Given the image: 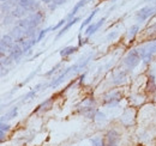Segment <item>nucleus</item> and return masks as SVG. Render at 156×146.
Returning a JSON list of instances; mask_svg holds the SVG:
<instances>
[{
	"instance_id": "f257e3e1",
	"label": "nucleus",
	"mask_w": 156,
	"mask_h": 146,
	"mask_svg": "<svg viewBox=\"0 0 156 146\" xmlns=\"http://www.w3.org/2000/svg\"><path fill=\"white\" fill-rule=\"evenodd\" d=\"M137 50H138V53L140 55V57L143 59V62L144 64H149L151 61L153 55L156 53V41L145 44L144 47H142V48H139Z\"/></svg>"
},
{
	"instance_id": "f03ea898",
	"label": "nucleus",
	"mask_w": 156,
	"mask_h": 146,
	"mask_svg": "<svg viewBox=\"0 0 156 146\" xmlns=\"http://www.w3.org/2000/svg\"><path fill=\"white\" fill-rule=\"evenodd\" d=\"M124 61H125V64H126V66L129 68H131V70L135 68L137 65L139 64V61H140V55L138 53V50L137 49H132L131 52H129L127 55L125 56Z\"/></svg>"
},
{
	"instance_id": "7ed1b4c3",
	"label": "nucleus",
	"mask_w": 156,
	"mask_h": 146,
	"mask_svg": "<svg viewBox=\"0 0 156 146\" xmlns=\"http://www.w3.org/2000/svg\"><path fill=\"white\" fill-rule=\"evenodd\" d=\"M120 140V135L117 130L112 129L109 130L107 134H106V138H105V141L103 144L105 146H118V143Z\"/></svg>"
},
{
	"instance_id": "20e7f679",
	"label": "nucleus",
	"mask_w": 156,
	"mask_h": 146,
	"mask_svg": "<svg viewBox=\"0 0 156 146\" xmlns=\"http://www.w3.org/2000/svg\"><path fill=\"white\" fill-rule=\"evenodd\" d=\"M156 12V7L155 6H145L143 9H140L137 13V20L138 22H143L145 19H148L150 16H153Z\"/></svg>"
},
{
	"instance_id": "39448f33",
	"label": "nucleus",
	"mask_w": 156,
	"mask_h": 146,
	"mask_svg": "<svg viewBox=\"0 0 156 146\" xmlns=\"http://www.w3.org/2000/svg\"><path fill=\"white\" fill-rule=\"evenodd\" d=\"M18 5L25 9L29 12H37L40 9V4L36 0H18Z\"/></svg>"
},
{
	"instance_id": "423d86ee",
	"label": "nucleus",
	"mask_w": 156,
	"mask_h": 146,
	"mask_svg": "<svg viewBox=\"0 0 156 146\" xmlns=\"http://www.w3.org/2000/svg\"><path fill=\"white\" fill-rule=\"evenodd\" d=\"M0 46H1V56H4L5 52H10L12 48H13V38L11 35H5L1 38V42H0Z\"/></svg>"
},
{
	"instance_id": "0eeeda50",
	"label": "nucleus",
	"mask_w": 156,
	"mask_h": 146,
	"mask_svg": "<svg viewBox=\"0 0 156 146\" xmlns=\"http://www.w3.org/2000/svg\"><path fill=\"white\" fill-rule=\"evenodd\" d=\"M78 68H79V64H76L75 66H72V67H70V68H66V70H65V72L62 73V74H60V75H59L55 80H53V82L51 83V86H52V88H57L58 85H60V84L64 82V79L66 78V75H67L69 73H70V72H76Z\"/></svg>"
},
{
	"instance_id": "6e6552de",
	"label": "nucleus",
	"mask_w": 156,
	"mask_h": 146,
	"mask_svg": "<svg viewBox=\"0 0 156 146\" xmlns=\"http://www.w3.org/2000/svg\"><path fill=\"white\" fill-rule=\"evenodd\" d=\"M29 19V24H30V29H35L37 25H39L40 23L42 22V19H43V13L42 12H35V13H33L31 16H29L28 17Z\"/></svg>"
},
{
	"instance_id": "1a4fd4ad",
	"label": "nucleus",
	"mask_w": 156,
	"mask_h": 146,
	"mask_svg": "<svg viewBox=\"0 0 156 146\" xmlns=\"http://www.w3.org/2000/svg\"><path fill=\"white\" fill-rule=\"evenodd\" d=\"M120 101V92L114 91L109 95H106L105 96V103L106 104H109V106H114L117 104L118 102Z\"/></svg>"
},
{
	"instance_id": "9d476101",
	"label": "nucleus",
	"mask_w": 156,
	"mask_h": 146,
	"mask_svg": "<svg viewBox=\"0 0 156 146\" xmlns=\"http://www.w3.org/2000/svg\"><path fill=\"white\" fill-rule=\"evenodd\" d=\"M23 53H24V52H23V48L20 47V44H15L13 48L10 50V55H9V56H10L12 60H18Z\"/></svg>"
},
{
	"instance_id": "9b49d317",
	"label": "nucleus",
	"mask_w": 156,
	"mask_h": 146,
	"mask_svg": "<svg viewBox=\"0 0 156 146\" xmlns=\"http://www.w3.org/2000/svg\"><path fill=\"white\" fill-rule=\"evenodd\" d=\"M88 1H89V0H79L77 4L75 5V7L72 9V11H71V12L67 15L66 19H73V16L77 13L78 11H79V10H80V9H82V7H83V6H84V5L88 2Z\"/></svg>"
},
{
	"instance_id": "f8f14e48",
	"label": "nucleus",
	"mask_w": 156,
	"mask_h": 146,
	"mask_svg": "<svg viewBox=\"0 0 156 146\" xmlns=\"http://www.w3.org/2000/svg\"><path fill=\"white\" fill-rule=\"evenodd\" d=\"M105 19L106 18H102V19H100L98 23H95V24H91V25H89L88 28H87V30H85V34L88 35V36H90V35H93L96 30H98V28L103 24V22H105Z\"/></svg>"
},
{
	"instance_id": "ddd939ff",
	"label": "nucleus",
	"mask_w": 156,
	"mask_h": 146,
	"mask_svg": "<svg viewBox=\"0 0 156 146\" xmlns=\"http://www.w3.org/2000/svg\"><path fill=\"white\" fill-rule=\"evenodd\" d=\"M85 117H88V119H94L95 116H96V113H98V110L95 109V108H91V107H85V108H83V109L79 110Z\"/></svg>"
},
{
	"instance_id": "4468645a",
	"label": "nucleus",
	"mask_w": 156,
	"mask_h": 146,
	"mask_svg": "<svg viewBox=\"0 0 156 146\" xmlns=\"http://www.w3.org/2000/svg\"><path fill=\"white\" fill-rule=\"evenodd\" d=\"M78 20H79V17H76V18L71 19V20H70V22H69V23H67V24H66V25H65V26H64V28L60 30V33L58 34V36H57V37H60L61 35H64V34H65V33H66V31H67V30H69V29H70V28H71L73 24H76V23H77Z\"/></svg>"
},
{
	"instance_id": "2eb2a0df",
	"label": "nucleus",
	"mask_w": 156,
	"mask_h": 146,
	"mask_svg": "<svg viewBox=\"0 0 156 146\" xmlns=\"http://www.w3.org/2000/svg\"><path fill=\"white\" fill-rule=\"evenodd\" d=\"M77 47H66V48H64V49H61L60 50V55L61 56H69V55L73 54L75 52H77Z\"/></svg>"
},
{
	"instance_id": "dca6fc26",
	"label": "nucleus",
	"mask_w": 156,
	"mask_h": 146,
	"mask_svg": "<svg viewBox=\"0 0 156 146\" xmlns=\"http://www.w3.org/2000/svg\"><path fill=\"white\" fill-rule=\"evenodd\" d=\"M25 12H27V10L25 9H23L22 6H17L15 10H13V12H12V16L13 17H23L24 15H25Z\"/></svg>"
},
{
	"instance_id": "f3484780",
	"label": "nucleus",
	"mask_w": 156,
	"mask_h": 146,
	"mask_svg": "<svg viewBox=\"0 0 156 146\" xmlns=\"http://www.w3.org/2000/svg\"><path fill=\"white\" fill-rule=\"evenodd\" d=\"M98 10L96 9V10H94V11H93V12H91V13L89 15V17H88V18L85 19V20H84L83 23H82V25H80V29H83V28H84L85 25H88V24H89V23H90V22L93 20V18L95 17V15L98 13Z\"/></svg>"
},
{
	"instance_id": "a211bd4d",
	"label": "nucleus",
	"mask_w": 156,
	"mask_h": 146,
	"mask_svg": "<svg viewBox=\"0 0 156 146\" xmlns=\"http://www.w3.org/2000/svg\"><path fill=\"white\" fill-rule=\"evenodd\" d=\"M138 30H139V26H138L137 24L136 25H133V26L129 30V33H127V38H129V40H132V38L135 37V35L138 33Z\"/></svg>"
},
{
	"instance_id": "6ab92c4d",
	"label": "nucleus",
	"mask_w": 156,
	"mask_h": 146,
	"mask_svg": "<svg viewBox=\"0 0 156 146\" xmlns=\"http://www.w3.org/2000/svg\"><path fill=\"white\" fill-rule=\"evenodd\" d=\"M125 77H126V72H120L118 75L114 77L113 83H114V84H120V83H122L124 79H125Z\"/></svg>"
},
{
	"instance_id": "aec40b11",
	"label": "nucleus",
	"mask_w": 156,
	"mask_h": 146,
	"mask_svg": "<svg viewBox=\"0 0 156 146\" xmlns=\"http://www.w3.org/2000/svg\"><path fill=\"white\" fill-rule=\"evenodd\" d=\"M145 31H147V35L150 36V38H156V24L148 28Z\"/></svg>"
},
{
	"instance_id": "412c9836",
	"label": "nucleus",
	"mask_w": 156,
	"mask_h": 146,
	"mask_svg": "<svg viewBox=\"0 0 156 146\" xmlns=\"http://www.w3.org/2000/svg\"><path fill=\"white\" fill-rule=\"evenodd\" d=\"M17 113H18V108H12V109L7 113V115H6L5 117H6V119H13V117H16Z\"/></svg>"
},
{
	"instance_id": "4be33fe9",
	"label": "nucleus",
	"mask_w": 156,
	"mask_h": 146,
	"mask_svg": "<svg viewBox=\"0 0 156 146\" xmlns=\"http://www.w3.org/2000/svg\"><path fill=\"white\" fill-rule=\"evenodd\" d=\"M52 102H53V99H52V98H49V99H47V101H46L44 103H42V104L40 106V107H39V109H37V110H41V109H48L47 107H48V106H51V104H52Z\"/></svg>"
},
{
	"instance_id": "5701e85b",
	"label": "nucleus",
	"mask_w": 156,
	"mask_h": 146,
	"mask_svg": "<svg viewBox=\"0 0 156 146\" xmlns=\"http://www.w3.org/2000/svg\"><path fill=\"white\" fill-rule=\"evenodd\" d=\"M49 30H52V28H47V29H43V30H41V33H40L39 37L36 38V41H37V42H39V41H41V40L44 37V35H46V34H47Z\"/></svg>"
},
{
	"instance_id": "b1692460",
	"label": "nucleus",
	"mask_w": 156,
	"mask_h": 146,
	"mask_svg": "<svg viewBox=\"0 0 156 146\" xmlns=\"http://www.w3.org/2000/svg\"><path fill=\"white\" fill-rule=\"evenodd\" d=\"M91 143H93V146H105L103 141H102L100 138H94V139L91 140Z\"/></svg>"
},
{
	"instance_id": "393cba45",
	"label": "nucleus",
	"mask_w": 156,
	"mask_h": 146,
	"mask_svg": "<svg viewBox=\"0 0 156 146\" xmlns=\"http://www.w3.org/2000/svg\"><path fill=\"white\" fill-rule=\"evenodd\" d=\"M39 88H40V85H37V88H36L35 90H31V91L29 92V93H28V95L24 97V101H25V99H29V98H31L33 96H35V93H36V91H37V89H39Z\"/></svg>"
},
{
	"instance_id": "a878e982",
	"label": "nucleus",
	"mask_w": 156,
	"mask_h": 146,
	"mask_svg": "<svg viewBox=\"0 0 156 146\" xmlns=\"http://www.w3.org/2000/svg\"><path fill=\"white\" fill-rule=\"evenodd\" d=\"M65 1H66V0H53V5H52L51 7H52V9H55L59 5H62Z\"/></svg>"
},
{
	"instance_id": "bb28decb",
	"label": "nucleus",
	"mask_w": 156,
	"mask_h": 146,
	"mask_svg": "<svg viewBox=\"0 0 156 146\" xmlns=\"http://www.w3.org/2000/svg\"><path fill=\"white\" fill-rule=\"evenodd\" d=\"M66 20H67V19H66V18L61 19V20H60V22H59L58 24H57V25H55V26H53V28H52V30H57V29H59V28H60V26H61V25H62V24H65V23H66Z\"/></svg>"
},
{
	"instance_id": "cd10ccee",
	"label": "nucleus",
	"mask_w": 156,
	"mask_h": 146,
	"mask_svg": "<svg viewBox=\"0 0 156 146\" xmlns=\"http://www.w3.org/2000/svg\"><path fill=\"white\" fill-rule=\"evenodd\" d=\"M10 129V125L5 123V122H1V127H0V130L1 132H5V130H9Z\"/></svg>"
},
{
	"instance_id": "c85d7f7f",
	"label": "nucleus",
	"mask_w": 156,
	"mask_h": 146,
	"mask_svg": "<svg viewBox=\"0 0 156 146\" xmlns=\"http://www.w3.org/2000/svg\"><path fill=\"white\" fill-rule=\"evenodd\" d=\"M95 117H98V120H103V119H105V115H103L102 113L98 111V113H96V116H95Z\"/></svg>"
},
{
	"instance_id": "c756f323",
	"label": "nucleus",
	"mask_w": 156,
	"mask_h": 146,
	"mask_svg": "<svg viewBox=\"0 0 156 146\" xmlns=\"http://www.w3.org/2000/svg\"><path fill=\"white\" fill-rule=\"evenodd\" d=\"M118 36V33H113V34H109L108 36H107V40H114L115 37Z\"/></svg>"
},
{
	"instance_id": "7c9ffc66",
	"label": "nucleus",
	"mask_w": 156,
	"mask_h": 146,
	"mask_svg": "<svg viewBox=\"0 0 156 146\" xmlns=\"http://www.w3.org/2000/svg\"><path fill=\"white\" fill-rule=\"evenodd\" d=\"M42 1H43L44 4H49V2H51V1H53V0H42Z\"/></svg>"
},
{
	"instance_id": "2f4dec72",
	"label": "nucleus",
	"mask_w": 156,
	"mask_h": 146,
	"mask_svg": "<svg viewBox=\"0 0 156 146\" xmlns=\"http://www.w3.org/2000/svg\"><path fill=\"white\" fill-rule=\"evenodd\" d=\"M1 1H5V0H1Z\"/></svg>"
}]
</instances>
